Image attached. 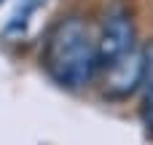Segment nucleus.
<instances>
[{
  "label": "nucleus",
  "mask_w": 153,
  "mask_h": 145,
  "mask_svg": "<svg viewBox=\"0 0 153 145\" xmlns=\"http://www.w3.org/2000/svg\"><path fill=\"white\" fill-rule=\"evenodd\" d=\"M43 3H46V0H16L13 8H11V13H8V19H5V24H3V32L11 35V38H19V35L27 30L32 13H35Z\"/></svg>",
  "instance_id": "4"
},
{
  "label": "nucleus",
  "mask_w": 153,
  "mask_h": 145,
  "mask_svg": "<svg viewBox=\"0 0 153 145\" xmlns=\"http://www.w3.org/2000/svg\"><path fill=\"white\" fill-rule=\"evenodd\" d=\"M143 118H145V124L153 129V91L145 94V102H143Z\"/></svg>",
  "instance_id": "6"
},
{
  "label": "nucleus",
  "mask_w": 153,
  "mask_h": 145,
  "mask_svg": "<svg viewBox=\"0 0 153 145\" xmlns=\"http://www.w3.org/2000/svg\"><path fill=\"white\" fill-rule=\"evenodd\" d=\"M0 3H3V0H0Z\"/></svg>",
  "instance_id": "7"
},
{
  "label": "nucleus",
  "mask_w": 153,
  "mask_h": 145,
  "mask_svg": "<svg viewBox=\"0 0 153 145\" xmlns=\"http://www.w3.org/2000/svg\"><path fill=\"white\" fill-rule=\"evenodd\" d=\"M134 46V24L126 13H110L100 38H97V65L105 70L121 57H126Z\"/></svg>",
  "instance_id": "2"
},
{
  "label": "nucleus",
  "mask_w": 153,
  "mask_h": 145,
  "mask_svg": "<svg viewBox=\"0 0 153 145\" xmlns=\"http://www.w3.org/2000/svg\"><path fill=\"white\" fill-rule=\"evenodd\" d=\"M143 86V51L132 48L126 57L105 67V94L110 100H126Z\"/></svg>",
  "instance_id": "3"
},
{
  "label": "nucleus",
  "mask_w": 153,
  "mask_h": 145,
  "mask_svg": "<svg viewBox=\"0 0 153 145\" xmlns=\"http://www.w3.org/2000/svg\"><path fill=\"white\" fill-rule=\"evenodd\" d=\"M43 67L65 89L86 86L97 73V40L83 19L67 16L54 24L43 48Z\"/></svg>",
  "instance_id": "1"
},
{
  "label": "nucleus",
  "mask_w": 153,
  "mask_h": 145,
  "mask_svg": "<svg viewBox=\"0 0 153 145\" xmlns=\"http://www.w3.org/2000/svg\"><path fill=\"white\" fill-rule=\"evenodd\" d=\"M143 86L153 91V43L143 51Z\"/></svg>",
  "instance_id": "5"
}]
</instances>
